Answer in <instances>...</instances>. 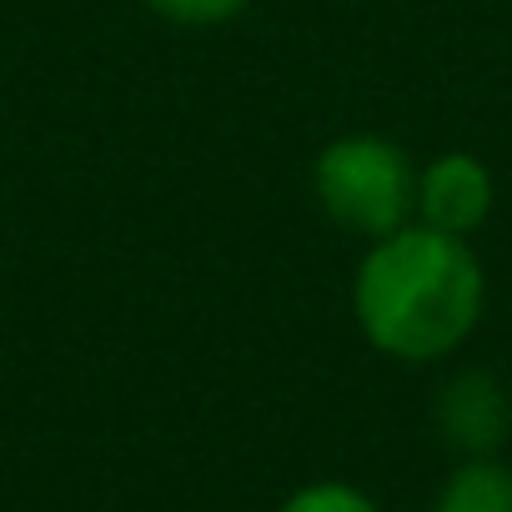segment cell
Listing matches in <instances>:
<instances>
[{"instance_id":"cell-5","label":"cell","mask_w":512,"mask_h":512,"mask_svg":"<svg viewBox=\"0 0 512 512\" xmlns=\"http://www.w3.org/2000/svg\"><path fill=\"white\" fill-rule=\"evenodd\" d=\"M432 512H512V467L497 457H462L437 487Z\"/></svg>"},{"instance_id":"cell-6","label":"cell","mask_w":512,"mask_h":512,"mask_svg":"<svg viewBox=\"0 0 512 512\" xmlns=\"http://www.w3.org/2000/svg\"><path fill=\"white\" fill-rule=\"evenodd\" d=\"M141 6L171 26H191V31H206V26H226L236 21L251 0H141Z\"/></svg>"},{"instance_id":"cell-7","label":"cell","mask_w":512,"mask_h":512,"mask_svg":"<svg viewBox=\"0 0 512 512\" xmlns=\"http://www.w3.org/2000/svg\"><path fill=\"white\" fill-rule=\"evenodd\" d=\"M282 512H382V507L352 482H307L282 502Z\"/></svg>"},{"instance_id":"cell-3","label":"cell","mask_w":512,"mask_h":512,"mask_svg":"<svg viewBox=\"0 0 512 512\" xmlns=\"http://www.w3.org/2000/svg\"><path fill=\"white\" fill-rule=\"evenodd\" d=\"M492 216V171L467 156L447 151L417 171V221L447 236H472Z\"/></svg>"},{"instance_id":"cell-1","label":"cell","mask_w":512,"mask_h":512,"mask_svg":"<svg viewBox=\"0 0 512 512\" xmlns=\"http://www.w3.org/2000/svg\"><path fill=\"white\" fill-rule=\"evenodd\" d=\"M482 302L487 282L472 246L422 221L377 236L352 287L362 337L397 362H437L457 352L472 337Z\"/></svg>"},{"instance_id":"cell-2","label":"cell","mask_w":512,"mask_h":512,"mask_svg":"<svg viewBox=\"0 0 512 512\" xmlns=\"http://www.w3.org/2000/svg\"><path fill=\"white\" fill-rule=\"evenodd\" d=\"M317 206L352 236H392L417 216V166L412 156L372 131L332 141L312 166Z\"/></svg>"},{"instance_id":"cell-4","label":"cell","mask_w":512,"mask_h":512,"mask_svg":"<svg viewBox=\"0 0 512 512\" xmlns=\"http://www.w3.org/2000/svg\"><path fill=\"white\" fill-rule=\"evenodd\" d=\"M437 432L457 457H497L512 432L507 387L492 372H457L437 392Z\"/></svg>"}]
</instances>
